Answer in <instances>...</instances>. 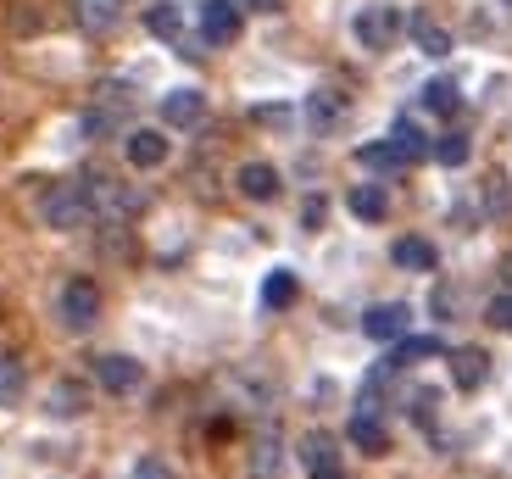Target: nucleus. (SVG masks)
Wrapping results in <instances>:
<instances>
[{"instance_id": "1", "label": "nucleus", "mask_w": 512, "mask_h": 479, "mask_svg": "<svg viewBox=\"0 0 512 479\" xmlns=\"http://www.w3.org/2000/svg\"><path fill=\"white\" fill-rule=\"evenodd\" d=\"M39 218H45V229H90L95 207H90V190L84 184H51V190L39 195Z\"/></svg>"}, {"instance_id": "2", "label": "nucleus", "mask_w": 512, "mask_h": 479, "mask_svg": "<svg viewBox=\"0 0 512 479\" xmlns=\"http://www.w3.org/2000/svg\"><path fill=\"white\" fill-rule=\"evenodd\" d=\"M84 190H90L95 218H106V223H128L134 212H145V190H134V184H117V179H106V173L84 179Z\"/></svg>"}, {"instance_id": "3", "label": "nucleus", "mask_w": 512, "mask_h": 479, "mask_svg": "<svg viewBox=\"0 0 512 479\" xmlns=\"http://www.w3.org/2000/svg\"><path fill=\"white\" fill-rule=\"evenodd\" d=\"M351 34H357V45L362 51H390V45H396L401 39V12L396 6H384V0H373V6H362L357 17H351Z\"/></svg>"}, {"instance_id": "4", "label": "nucleus", "mask_w": 512, "mask_h": 479, "mask_svg": "<svg viewBox=\"0 0 512 479\" xmlns=\"http://www.w3.org/2000/svg\"><path fill=\"white\" fill-rule=\"evenodd\" d=\"M62 324L73 329V335H84V329L95 324V318H101V290L90 285V279H67L62 285Z\"/></svg>"}, {"instance_id": "5", "label": "nucleus", "mask_w": 512, "mask_h": 479, "mask_svg": "<svg viewBox=\"0 0 512 479\" xmlns=\"http://www.w3.org/2000/svg\"><path fill=\"white\" fill-rule=\"evenodd\" d=\"M301 468H307V479H351L346 463H340V446L323 429H312L307 441H301Z\"/></svg>"}, {"instance_id": "6", "label": "nucleus", "mask_w": 512, "mask_h": 479, "mask_svg": "<svg viewBox=\"0 0 512 479\" xmlns=\"http://www.w3.org/2000/svg\"><path fill=\"white\" fill-rule=\"evenodd\" d=\"M201 39L206 45H234V39H240V0H206L201 6Z\"/></svg>"}, {"instance_id": "7", "label": "nucleus", "mask_w": 512, "mask_h": 479, "mask_svg": "<svg viewBox=\"0 0 512 479\" xmlns=\"http://www.w3.org/2000/svg\"><path fill=\"white\" fill-rule=\"evenodd\" d=\"M412 324V307L407 301H379V307L362 312V335L368 340H401Z\"/></svg>"}, {"instance_id": "8", "label": "nucleus", "mask_w": 512, "mask_h": 479, "mask_svg": "<svg viewBox=\"0 0 512 479\" xmlns=\"http://www.w3.org/2000/svg\"><path fill=\"white\" fill-rule=\"evenodd\" d=\"M346 441L357 446V452H368V457H384V452H390V429L379 424V413H373V407H357V413H351V424H346Z\"/></svg>"}, {"instance_id": "9", "label": "nucleus", "mask_w": 512, "mask_h": 479, "mask_svg": "<svg viewBox=\"0 0 512 479\" xmlns=\"http://www.w3.org/2000/svg\"><path fill=\"white\" fill-rule=\"evenodd\" d=\"M201 117H206V95L201 90L184 84V90H167L162 95V123H167V129H195Z\"/></svg>"}, {"instance_id": "10", "label": "nucleus", "mask_w": 512, "mask_h": 479, "mask_svg": "<svg viewBox=\"0 0 512 479\" xmlns=\"http://www.w3.org/2000/svg\"><path fill=\"white\" fill-rule=\"evenodd\" d=\"M123 151H128V168L151 173V168H162V162H167V134L162 129H134L123 140Z\"/></svg>"}, {"instance_id": "11", "label": "nucleus", "mask_w": 512, "mask_h": 479, "mask_svg": "<svg viewBox=\"0 0 512 479\" xmlns=\"http://www.w3.org/2000/svg\"><path fill=\"white\" fill-rule=\"evenodd\" d=\"M95 379H101L112 396H128V390H140L145 368L134 363V357H123V351H112V357H101V363H95Z\"/></svg>"}, {"instance_id": "12", "label": "nucleus", "mask_w": 512, "mask_h": 479, "mask_svg": "<svg viewBox=\"0 0 512 479\" xmlns=\"http://www.w3.org/2000/svg\"><path fill=\"white\" fill-rule=\"evenodd\" d=\"M45 413H51V418L90 413V385H78V379H56V385L45 390Z\"/></svg>"}, {"instance_id": "13", "label": "nucleus", "mask_w": 512, "mask_h": 479, "mask_svg": "<svg viewBox=\"0 0 512 479\" xmlns=\"http://www.w3.org/2000/svg\"><path fill=\"white\" fill-rule=\"evenodd\" d=\"M485 379H490V357L479 346L451 351V385H457V390H479Z\"/></svg>"}, {"instance_id": "14", "label": "nucleus", "mask_w": 512, "mask_h": 479, "mask_svg": "<svg viewBox=\"0 0 512 479\" xmlns=\"http://www.w3.org/2000/svg\"><path fill=\"white\" fill-rule=\"evenodd\" d=\"M234 184H240L245 201H273V195H279V168H273V162H245V168L234 173Z\"/></svg>"}, {"instance_id": "15", "label": "nucleus", "mask_w": 512, "mask_h": 479, "mask_svg": "<svg viewBox=\"0 0 512 479\" xmlns=\"http://www.w3.org/2000/svg\"><path fill=\"white\" fill-rule=\"evenodd\" d=\"M390 262H396V268H407V273H435L440 251L429 246V240H418V234H407V240H396V246H390Z\"/></svg>"}, {"instance_id": "16", "label": "nucleus", "mask_w": 512, "mask_h": 479, "mask_svg": "<svg viewBox=\"0 0 512 479\" xmlns=\"http://www.w3.org/2000/svg\"><path fill=\"white\" fill-rule=\"evenodd\" d=\"M390 145L401 151V162H423V156H435V145H429V134L412 123V117H396L390 123Z\"/></svg>"}, {"instance_id": "17", "label": "nucleus", "mask_w": 512, "mask_h": 479, "mask_svg": "<svg viewBox=\"0 0 512 479\" xmlns=\"http://www.w3.org/2000/svg\"><path fill=\"white\" fill-rule=\"evenodd\" d=\"M346 207H351V218H362V223H384L390 218V195H384L379 184H357V190L346 195Z\"/></svg>"}, {"instance_id": "18", "label": "nucleus", "mask_w": 512, "mask_h": 479, "mask_svg": "<svg viewBox=\"0 0 512 479\" xmlns=\"http://www.w3.org/2000/svg\"><path fill=\"white\" fill-rule=\"evenodd\" d=\"M145 28H151L156 39H167V45H179L184 39V12L173 6V0H156V6H145Z\"/></svg>"}, {"instance_id": "19", "label": "nucleus", "mask_w": 512, "mask_h": 479, "mask_svg": "<svg viewBox=\"0 0 512 479\" xmlns=\"http://www.w3.org/2000/svg\"><path fill=\"white\" fill-rule=\"evenodd\" d=\"M407 34H412V45H418L423 56H451V28H440L435 17H412Z\"/></svg>"}, {"instance_id": "20", "label": "nucleus", "mask_w": 512, "mask_h": 479, "mask_svg": "<svg viewBox=\"0 0 512 479\" xmlns=\"http://www.w3.org/2000/svg\"><path fill=\"white\" fill-rule=\"evenodd\" d=\"M295 296H301V279H295L290 268H273L268 279H262V307L284 312V307H295Z\"/></svg>"}, {"instance_id": "21", "label": "nucleus", "mask_w": 512, "mask_h": 479, "mask_svg": "<svg viewBox=\"0 0 512 479\" xmlns=\"http://www.w3.org/2000/svg\"><path fill=\"white\" fill-rule=\"evenodd\" d=\"M346 117V95L340 90H312V101H307V123L312 129H334Z\"/></svg>"}, {"instance_id": "22", "label": "nucleus", "mask_w": 512, "mask_h": 479, "mask_svg": "<svg viewBox=\"0 0 512 479\" xmlns=\"http://www.w3.org/2000/svg\"><path fill=\"white\" fill-rule=\"evenodd\" d=\"M357 168H368V173H396V168H407L401 162V151L390 140H368V145H357Z\"/></svg>"}, {"instance_id": "23", "label": "nucleus", "mask_w": 512, "mask_h": 479, "mask_svg": "<svg viewBox=\"0 0 512 479\" xmlns=\"http://www.w3.org/2000/svg\"><path fill=\"white\" fill-rule=\"evenodd\" d=\"M117 17H123V0H78V23L90 28V34L117 28Z\"/></svg>"}, {"instance_id": "24", "label": "nucleus", "mask_w": 512, "mask_h": 479, "mask_svg": "<svg viewBox=\"0 0 512 479\" xmlns=\"http://www.w3.org/2000/svg\"><path fill=\"white\" fill-rule=\"evenodd\" d=\"M468 156H474V140H468L462 129H451V134H440V140H435V162H440V168H462Z\"/></svg>"}, {"instance_id": "25", "label": "nucleus", "mask_w": 512, "mask_h": 479, "mask_svg": "<svg viewBox=\"0 0 512 479\" xmlns=\"http://www.w3.org/2000/svg\"><path fill=\"white\" fill-rule=\"evenodd\" d=\"M423 357H440V340H435V335H401V340H396V357H390V363L407 368V363H423Z\"/></svg>"}, {"instance_id": "26", "label": "nucleus", "mask_w": 512, "mask_h": 479, "mask_svg": "<svg viewBox=\"0 0 512 479\" xmlns=\"http://www.w3.org/2000/svg\"><path fill=\"white\" fill-rule=\"evenodd\" d=\"M23 390H28V374L17 357H0V407H17L23 402Z\"/></svg>"}, {"instance_id": "27", "label": "nucleus", "mask_w": 512, "mask_h": 479, "mask_svg": "<svg viewBox=\"0 0 512 479\" xmlns=\"http://www.w3.org/2000/svg\"><path fill=\"white\" fill-rule=\"evenodd\" d=\"M485 212H490V218H512V179H507V173H490V179H485Z\"/></svg>"}, {"instance_id": "28", "label": "nucleus", "mask_w": 512, "mask_h": 479, "mask_svg": "<svg viewBox=\"0 0 512 479\" xmlns=\"http://www.w3.org/2000/svg\"><path fill=\"white\" fill-rule=\"evenodd\" d=\"M423 106L435 117H451L457 112V84H451V78H429V84H423Z\"/></svg>"}, {"instance_id": "29", "label": "nucleus", "mask_w": 512, "mask_h": 479, "mask_svg": "<svg viewBox=\"0 0 512 479\" xmlns=\"http://www.w3.org/2000/svg\"><path fill=\"white\" fill-rule=\"evenodd\" d=\"M273 468H279V441H273V429L256 441V457H251V479H273Z\"/></svg>"}, {"instance_id": "30", "label": "nucleus", "mask_w": 512, "mask_h": 479, "mask_svg": "<svg viewBox=\"0 0 512 479\" xmlns=\"http://www.w3.org/2000/svg\"><path fill=\"white\" fill-rule=\"evenodd\" d=\"M485 324L501 329V335H512V290H507V296H496V301L485 307Z\"/></svg>"}, {"instance_id": "31", "label": "nucleus", "mask_w": 512, "mask_h": 479, "mask_svg": "<svg viewBox=\"0 0 512 479\" xmlns=\"http://www.w3.org/2000/svg\"><path fill=\"white\" fill-rule=\"evenodd\" d=\"M435 407H440V390H412V407H407V413L418 418V424H435Z\"/></svg>"}, {"instance_id": "32", "label": "nucleus", "mask_w": 512, "mask_h": 479, "mask_svg": "<svg viewBox=\"0 0 512 479\" xmlns=\"http://www.w3.org/2000/svg\"><path fill=\"white\" fill-rule=\"evenodd\" d=\"M134 479H173V468H167L162 457H140V463H134Z\"/></svg>"}, {"instance_id": "33", "label": "nucleus", "mask_w": 512, "mask_h": 479, "mask_svg": "<svg viewBox=\"0 0 512 479\" xmlns=\"http://www.w3.org/2000/svg\"><path fill=\"white\" fill-rule=\"evenodd\" d=\"M301 223H307V229H318V223H323V201H318V195L307 201V212H301Z\"/></svg>"}, {"instance_id": "34", "label": "nucleus", "mask_w": 512, "mask_h": 479, "mask_svg": "<svg viewBox=\"0 0 512 479\" xmlns=\"http://www.w3.org/2000/svg\"><path fill=\"white\" fill-rule=\"evenodd\" d=\"M284 0H240V12H279Z\"/></svg>"}, {"instance_id": "35", "label": "nucleus", "mask_w": 512, "mask_h": 479, "mask_svg": "<svg viewBox=\"0 0 512 479\" xmlns=\"http://www.w3.org/2000/svg\"><path fill=\"white\" fill-rule=\"evenodd\" d=\"M501 6H507V12H512V0H501Z\"/></svg>"}]
</instances>
